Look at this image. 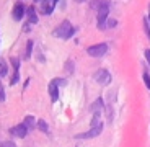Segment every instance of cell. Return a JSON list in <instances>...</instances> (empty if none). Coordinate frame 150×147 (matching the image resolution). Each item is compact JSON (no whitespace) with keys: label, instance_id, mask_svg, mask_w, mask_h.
<instances>
[{"label":"cell","instance_id":"17","mask_svg":"<svg viewBox=\"0 0 150 147\" xmlns=\"http://www.w3.org/2000/svg\"><path fill=\"white\" fill-rule=\"evenodd\" d=\"M10 64L13 65V70H15V72H20V64H21V62H20V59H16V57H11V59H10Z\"/></svg>","mask_w":150,"mask_h":147},{"label":"cell","instance_id":"25","mask_svg":"<svg viewBox=\"0 0 150 147\" xmlns=\"http://www.w3.org/2000/svg\"><path fill=\"white\" fill-rule=\"evenodd\" d=\"M144 56H145V60L149 62V65H150V49H145V51H144Z\"/></svg>","mask_w":150,"mask_h":147},{"label":"cell","instance_id":"14","mask_svg":"<svg viewBox=\"0 0 150 147\" xmlns=\"http://www.w3.org/2000/svg\"><path fill=\"white\" fill-rule=\"evenodd\" d=\"M64 69H65V72H67V74H74L75 72V62L72 59H69V60H65V65H64Z\"/></svg>","mask_w":150,"mask_h":147},{"label":"cell","instance_id":"26","mask_svg":"<svg viewBox=\"0 0 150 147\" xmlns=\"http://www.w3.org/2000/svg\"><path fill=\"white\" fill-rule=\"evenodd\" d=\"M54 82H56L59 87H60V85H65V80L64 79H54Z\"/></svg>","mask_w":150,"mask_h":147},{"label":"cell","instance_id":"19","mask_svg":"<svg viewBox=\"0 0 150 147\" xmlns=\"http://www.w3.org/2000/svg\"><path fill=\"white\" fill-rule=\"evenodd\" d=\"M103 2H105V0H90V7L95 8V10H98V8L101 7Z\"/></svg>","mask_w":150,"mask_h":147},{"label":"cell","instance_id":"5","mask_svg":"<svg viewBox=\"0 0 150 147\" xmlns=\"http://www.w3.org/2000/svg\"><path fill=\"white\" fill-rule=\"evenodd\" d=\"M28 132H30V129L25 126V123H21V124H16V126H13V128H10V134H11L13 137H18V139H25Z\"/></svg>","mask_w":150,"mask_h":147},{"label":"cell","instance_id":"30","mask_svg":"<svg viewBox=\"0 0 150 147\" xmlns=\"http://www.w3.org/2000/svg\"><path fill=\"white\" fill-rule=\"evenodd\" d=\"M51 2H52V4H57V2H59V0H51Z\"/></svg>","mask_w":150,"mask_h":147},{"label":"cell","instance_id":"24","mask_svg":"<svg viewBox=\"0 0 150 147\" xmlns=\"http://www.w3.org/2000/svg\"><path fill=\"white\" fill-rule=\"evenodd\" d=\"M0 102H5V92H4V85L0 82Z\"/></svg>","mask_w":150,"mask_h":147},{"label":"cell","instance_id":"4","mask_svg":"<svg viewBox=\"0 0 150 147\" xmlns=\"http://www.w3.org/2000/svg\"><path fill=\"white\" fill-rule=\"evenodd\" d=\"M101 132H103V123H100L98 126H93L90 131L77 134V136H75V139H95V137H98Z\"/></svg>","mask_w":150,"mask_h":147},{"label":"cell","instance_id":"10","mask_svg":"<svg viewBox=\"0 0 150 147\" xmlns=\"http://www.w3.org/2000/svg\"><path fill=\"white\" fill-rule=\"evenodd\" d=\"M26 16H28V23H31V25H36V23L39 21V18H38V15H36V8H34L33 5L26 8Z\"/></svg>","mask_w":150,"mask_h":147},{"label":"cell","instance_id":"13","mask_svg":"<svg viewBox=\"0 0 150 147\" xmlns=\"http://www.w3.org/2000/svg\"><path fill=\"white\" fill-rule=\"evenodd\" d=\"M8 75V62L2 57L0 59V77H5Z\"/></svg>","mask_w":150,"mask_h":147},{"label":"cell","instance_id":"15","mask_svg":"<svg viewBox=\"0 0 150 147\" xmlns=\"http://www.w3.org/2000/svg\"><path fill=\"white\" fill-rule=\"evenodd\" d=\"M38 129L42 131V132H46V134L49 132V126H47V123H46L44 119H38Z\"/></svg>","mask_w":150,"mask_h":147},{"label":"cell","instance_id":"7","mask_svg":"<svg viewBox=\"0 0 150 147\" xmlns=\"http://www.w3.org/2000/svg\"><path fill=\"white\" fill-rule=\"evenodd\" d=\"M25 11H26L25 5H23V4H16L15 7H13V10H11V18L15 20V21H20V20L25 16Z\"/></svg>","mask_w":150,"mask_h":147},{"label":"cell","instance_id":"11","mask_svg":"<svg viewBox=\"0 0 150 147\" xmlns=\"http://www.w3.org/2000/svg\"><path fill=\"white\" fill-rule=\"evenodd\" d=\"M105 108V106H103V98L100 97V98H96V102H93V105H91V113L93 114H100L101 113V109Z\"/></svg>","mask_w":150,"mask_h":147},{"label":"cell","instance_id":"3","mask_svg":"<svg viewBox=\"0 0 150 147\" xmlns=\"http://www.w3.org/2000/svg\"><path fill=\"white\" fill-rule=\"evenodd\" d=\"M108 49H109V46L106 43H98V44H93L86 49V54L90 57H103V56H106Z\"/></svg>","mask_w":150,"mask_h":147},{"label":"cell","instance_id":"9","mask_svg":"<svg viewBox=\"0 0 150 147\" xmlns=\"http://www.w3.org/2000/svg\"><path fill=\"white\" fill-rule=\"evenodd\" d=\"M41 4V11L44 13V15H51L54 10V7H56V4H52L51 0H42V2H39Z\"/></svg>","mask_w":150,"mask_h":147},{"label":"cell","instance_id":"2","mask_svg":"<svg viewBox=\"0 0 150 147\" xmlns=\"http://www.w3.org/2000/svg\"><path fill=\"white\" fill-rule=\"evenodd\" d=\"M108 18H109V2L105 0L101 4V7L96 10V23H98V28H100V30H105L106 28Z\"/></svg>","mask_w":150,"mask_h":147},{"label":"cell","instance_id":"31","mask_svg":"<svg viewBox=\"0 0 150 147\" xmlns=\"http://www.w3.org/2000/svg\"><path fill=\"white\" fill-rule=\"evenodd\" d=\"M33 2H42V0H33Z\"/></svg>","mask_w":150,"mask_h":147},{"label":"cell","instance_id":"1","mask_svg":"<svg viewBox=\"0 0 150 147\" xmlns=\"http://www.w3.org/2000/svg\"><path fill=\"white\" fill-rule=\"evenodd\" d=\"M74 33H75V28L72 26V23L69 20H64L59 26H56L52 34L56 38H60V39H70L74 36Z\"/></svg>","mask_w":150,"mask_h":147},{"label":"cell","instance_id":"28","mask_svg":"<svg viewBox=\"0 0 150 147\" xmlns=\"http://www.w3.org/2000/svg\"><path fill=\"white\" fill-rule=\"evenodd\" d=\"M147 18H149V23H150V4H149V15H147Z\"/></svg>","mask_w":150,"mask_h":147},{"label":"cell","instance_id":"27","mask_svg":"<svg viewBox=\"0 0 150 147\" xmlns=\"http://www.w3.org/2000/svg\"><path fill=\"white\" fill-rule=\"evenodd\" d=\"M30 26H31V23H26V25H25V26H23V31H30Z\"/></svg>","mask_w":150,"mask_h":147},{"label":"cell","instance_id":"23","mask_svg":"<svg viewBox=\"0 0 150 147\" xmlns=\"http://www.w3.org/2000/svg\"><path fill=\"white\" fill-rule=\"evenodd\" d=\"M106 26H109V28H114V26H116V20L108 18V21H106Z\"/></svg>","mask_w":150,"mask_h":147},{"label":"cell","instance_id":"8","mask_svg":"<svg viewBox=\"0 0 150 147\" xmlns=\"http://www.w3.org/2000/svg\"><path fill=\"white\" fill-rule=\"evenodd\" d=\"M47 90H49V95H51V102L56 103L57 100H59V85H57V83L52 80V82L49 83Z\"/></svg>","mask_w":150,"mask_h":147},{"label":"cell","instance_id":"12","mask_svg":"<svg viewBox=\"0 0 150 147\" xmlns=\"http://www.w3.org/2000/svg\"><path fill=\"white\" fill-rule=\"evenodd\" d=\"M23 123H25V126H26V128L30 129V131H33L34 128H38V121H36V118L31 116V114H28V116L25 118V121H23Z\"/></svg>","mask_w":150,"mask_h":147},{"label":"cell","instance_id":"6","mask_svg":"<svg viewBox=\"0 0 150 147\" xmlns=\"http://www.w3.org/2000/svg\"><path fill=\"white\" fill-rule=\"evenodd\" d=\"M111 74H109L106 69H100V70H96V74H95V80H96V83H100V85H108L109 82H111Z\"/></svg>","mask_w":150,"mask_h":147},{"label":"cell","instance_id":"29","mask_svg":"<svg viewBox=\"0 0 150 147\" xmlns=\"http://www.w3.org/2000/svg\"><path fill=\"white\" fill-rule=\"evenodd\" d=\"M74 2H77V4H83V2H86V0H74Z\"/></svg>","mask_w":150,"mask_h":147},{"label":"cell","instance_id":"22","mask_svg":"<svg viewBox=\"0 0 150 147\" xmlns=\"http://www.w3.org/2000/svg\"><path fill=\"white\" fill-rule=\"evenodd\" d=\"M144 83H145V87H147V88H149V90H150V75H149V74H147V72H145V74H144Z\"/></svg>","mask_w":150,"mask_h":147},{"label":"cell","instance_id":"18","mask_svg":"<svg viewBox=\"0 0 150 147\" xmlns=\"http://www.w3.org/2000/svg\"><path fill=\"white\" fill-rule=\"evenodd\" d=\"M144 30H145V34H147V38L150 39V23H149V18H144Z\"/></svg>","mask_w":150,"mask_h":147},{"label":"cell","instance_id":"21","mask_svg":"<svg viewBox=\"0 0 150 147\" xmlns=\"http://www.w3.org/2000/svg\"><path fill=\"white\" fill-rule=\"evenodd\" d=\"M0 147H16V144L13 141H4V142H0Z\"/></svg>","mask_w":150,"mask_h":147},{"label":"cell","instance_id":"16","mask_svg":"<svg viewBox=\"0 0 150 147\" xmlns=\"http://www.w3.org/2000/svg\"><path fill=\"white\" fill-rule=\"evenodd\" d=\"M33 46H34V43L30 39V41L26 43V51H25V59H30V57H31V53H33Z\"/></svg>","mask_w":150,"mask_h":147},{"label":"cell","instance_id":"20","mask_svg":"<svg viewBox=\"0 0 150 147\" xmlns=\"http://www.w3.org/2000/svg\"><path fill=\"white\" fill-rule=\"evenodd\" d=\"M18 80H20V72H13V75L10 79V85H16Z\"/></svg>","mask_w":150,"mask_h":147}]
</instances>
